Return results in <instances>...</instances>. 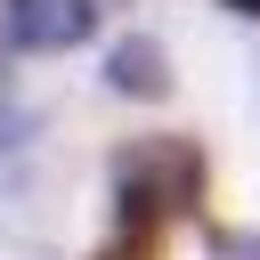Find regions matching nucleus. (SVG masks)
I'll return each instance as SVG.
<instances>
[{
    "mask_svg": "<svg viewBox=\"0 0 260 260\" xmlns=\"http://www.w3.org/2000/svg\"><path fill=\"white\" fill-rule=\"evenodd\" d=\"M106 81H114L122 98H171V57H162V41H146V32L114 41V49H106Z\"/></svg>",
    "mask_w": 260,
    "mask_h": 260,
    "instance_id": "3",
    "label": "nucleus"
},
{
    "mask_svg": "<svg viewBox=\"0 0 260 260\" xmlns=\"http://www.w3.org/2000/svg\"><path fill=\"white\" fill-rule=\"evenodd\" d=\"M89 260H146V244L130 236V244H106V252H89Z\"/></svg>",
    "mask_w": 260,
    "mask_h": 260,
    "instance_id": "5",
    "label": "nucleus"
},
{
    "mask_svg": "<svg viewBox=\"0 0 260 260\" xmlns=\"http://www.w3.org/2000/svg\"><path fill=\"white\" fill-rule=\"evenodd\" d=\"M0 162H8V122H0Z\"/></svg>",
    "mask_w": 260,
    "mask_h": 260,
    "instance_id": "7",
    "label": "nucleus"
},
{
    "mask_svg": "<svg viewBox=\"0 0 260 260\" xmlns=\"http://www.w3.org/2000/svg\"><path fill=\"white\" fill-rule=\"evenodd\" d=\"M219 252L228 260H260V236H219Z\"/></svg>",
    "mask_w": 260,
    "mask_h": 260,
    "instance_id": "4",
    "label": "nucleus"
},
{
    "mask_svg": "<svg viewBox=\"0 0 260 260\" xmlns=\"http://www.w3.org/2000/svg\"><path fill=\"white\" fill-rule=\"evenodd\" d=\"M219 8H236V16H260V0H219Z\"/></svg>",
    "mask_w": 260,
    "mask_h": 260,
    "instance_id": "6",
    "label": "nucleus"
},
{
    "mask_svg": "<svg viewBox=\"0 0 260 260\" xmlns=\"http://www.w3.org/2000/svg\"><path fill=\"white\" fill-rule=\"evenodd\" d=\"M0 24L16 49H73L98 24V0H0Z\"/></svg>",
    "mask_w": 260,
    "mask_h": 260,
    "instance_id": "2",
    "label": "nucleus"
},
{
    "mask_svg": "<svg viewBox=\"0 0 260 260\" xmlns=\"http://www.w3.org/2000/svg\"><path fill=\"white\" fill-rule=\"evenodd\" d=\"M114 203H122V228H154V219H179L203 203V146L195 138H171V130H146L130 146H114Z\"/></svg>",
    "mask_w": 260,
    "mask_h": 260,
    "instance_id": "1",
    "label": "nucleus"
}]
</instances>
